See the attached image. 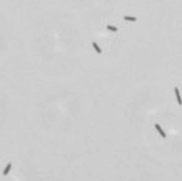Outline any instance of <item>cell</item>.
<instances>
[{
    "label": "cell",
    "instance_id": "1",
    "mask_svg": "<svg viewBox=\"0 0 182 181\" xmlns=\"http://www.w3.org/2000/svg\"><path fill=\"white\" fill-rule=\"evenodd\" d=\"M154 128L157 130V133L160 134V137H162V139H167V133H165L164 130H162V127H160L159 123H156V125H154Z\"/></svg>",
    "mask_w": 182,
    "mask_h": 181
},
{
    "label": "cell",
    "instance_id": "2",
    "mask_svg": "<svg viewBox=\"0 0 182 181\" xmlns=\"http://www.w3.org/2000/svg\"><path fill=\"white\" fill-rule=\"evenodd\" d=\"M173 91H174V95H176V100H177V105H179V106H182V98H180V92H179V88L176 86V88H174Z\"/></svg>",
    "mask_w": 182,
    "mask_h": 181
},
{
    "label": "cell",
    "instance_id": "3",
    "mask_svg": "<svg viewBox=\"0 0 182 181\" xmlns=\"http://www.w3.org/2000/svg\"><path fill=\"white\" fill-rule=\"evenodd\" d=\"M92 47L95 49V52H97L98 55H101V53H103V50H101V47H100V45H98V44H97L95 41H92Z\"/></svg>",
    "mask_w": 182,
    "mask_h": 181
},
{
    "label": "cell",
    "instance_id": "4",
    "mask_svg": "<svg viewBox=\"0 0 182 181\" xmlns=\"http://www.w3.org/2000/svg\"><path fill=\"white\" fill-rule=\"evenodd\" d=\"M123 19H125V21H128V22H137V17L135 16H123Z\"/></svg>",
    "mask_w": 182,
    "mask_h": 181
},
{
    "label": "cell",
    "instance_id": "5",
    "mask_svg": "<svg viewBox=\"0 0 182 181\" xmlns=\"http://www.w3.org/2000/svg\"><path fill=\"white\" fill-rule=\"evenodd\" d=\"M11 169H13V164H11V163H9V164H6V169L3 170V176H6V175L11 172Z\"/></svg>",
    "mask_w": 182,
    "mask_h": 181
},
{
    "label": "cell",
    "instance_id": "6",
    "mask_svg": "<svg viewBox=\"0 0 182 181\" xmlns=\"http://www.w3.org/2000/svg\"><path fill=\"white\" fill-rule=\"evenodd\" d=\"M106 28H108L109 31H114V33H117V31H118V28H117L115 25H111V24H109V25H106Z\"/></svg>",
    "mask_w": 182,
    "mask_h": 181
}]
</instances>
